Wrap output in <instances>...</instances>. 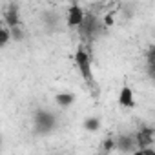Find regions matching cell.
<instances>
[{
    "label": "cell",
    "instance_id": "obj_1",
    "mask_svg": "<svg viewBox=\"0 0 155 155\" xmlns=\"http://www.w3.org/2000/svg\"><path fill=\"white\" fill-rule=\"evenodd\" d=\"M73 58H75V64H77V68H79V71H81V75H82V79L88 81V82H91L93 73H91V60H90V55H88L82 48H79Z\"/></svg>",
    "mask_w": 155,
    "mask_h": 155
},
{
    "label": "cell",
    "instance_id": "obj_2",
    "mask_svg": "<svg viewBox=\"0 0 155 155\" xmlns=\"http://www.w3.org/2000/svg\"><path fill=\"white\" fill-rule=\"evenodd\" d=\"M57 124V119L51 111H46V110H38L35 113V126L40 133H49Z\"/></svg>",
    "mask_w": 155,
    "mask_h": 155
},
{
    "label": "cell",
    "instance_id": "obj_3",
    "mask_svg": "<svg viewBox=\"0 0 155 155\" xmlns=\"http://www.w3.org/2000/svg\"><path fill=\"white\" fill-rule=\"evenodd\" d=\"M84 20H86V13H84V9H82L79 4L69 6V9H68V26H69V28L82 26Z\"/></svg>",
    "mask_w": 155,
    "mask_h": 155
},
{
    "label": "cell",
    "instance_id": "obj_4",
    "mask_svg": "<svg viewBox=\"0 0 155 155\" xmlns=\"http://www.w3.org/2000/svg\"><path fill=\"white\" fill-rule=\"evenodd\" d=\"M2 18H4V26H8L9 29H15V28H18V24H20L18 8H17L15 4H9V6H8V9L4 11Z\"/></svg>",
    "mask_w": 155,
    "mask_h": 155
},
{
    "label": "cell",
    "instance_id": "obj_5",
    "mask_svg": "<svg viewBox=\"0 0 155 155\" xmlns=\"http://www.w3.org/2000/svg\"><path fill=\"white\" fill-rule=\"evenodd\" d=\"M153 130L151 128H142L139 133H137V137H135V142H137V148L139 150H144V148H148V146H151V142H153Z\"/></svg>",
    "mask_w": 155,
    "mask_h": 155
},
{
    "label": "cell",
    "instance_id": "obj_6",
    "mask_svg": "<svg viewBox=\"0 0 155 155\" xmlns=\"http://www.w3.org/2000/svg\"><path fill=\"white\" fill-rule=\"evenodd\" d=\"M119 104H120L122 108H133V106H135V95H133L131 88L126 86V84L120 88V93H119Z\"/></svg>",
    "mask_w": 155,
    "mask_h": 155
},
{
    "label": "cell",
    "instance_id": "obj_7",
    "mask_svg": "<svg viewBox=\"0 0 155 155\" xmlns=\"http://www.w3.org/2000/svg\"><path fill=\"white\" fill-rule=\"evenodd\" d=\"M133 144H137L135 142V137H131V135H119L117 139H115V148L117 150H120V151H131L133 150Z\"/></svg>",
    "mask_w": 155,
    "mask_h": 155
},
{
    "label": "cell",
    "instance_id": "obj_8",
    "mask_svg": "<svg viewBox=\"0 0 155 155\" xmlns=\"http://www.w3.org/2000/svg\"><path fill=\"white\" fill-rule=\"evenodd\" d=\"M55 101H57V104H58L60 108H69V106L75 104L77 97H75V93H58V95L55 97Z\"/></svg>",
    "mask_w": 155,
    "mask_h": 155
},
{
    "label": "cell",
    "instance_id": "obj_9",
    "mask_svg": "<svg viewBox=\"0 0 155 155\" xmlns=\"http://www.w3.org/2000/svg\"><path fill=\"white\" fill-rule=\"evenodd\" d=\"M84 128L88 130V131H99V128H101V120L97 119V117H88L86 120H84Z\"/></svg>",
    "mask_w": 155,
    "mask_h": 155
},
{
    "label": "cell",
    "instance_id": "obj_10",
    "mask_svg": "<svg viewBox=\"0 0 155 155\" xmlns=\"http://www.w3.org/2000/svg\"><path fill=\"white\" fill-rule=\"evenodd\" d=\"M9 38H13L11 37V29L8 26H2V28H0V48H6Z\"/></svg>",
    "mask_w": 155,
    "mask_h": 155
},
{
    "label": "cell",
    "instance_id": "obj_11",
    "mask_svg": "<svg viewBox=\"0 0 155 155\" xmlns=\"http://www.w3.org/2000/svg\"><path fill=\"white\" fill-rule=\"evenodd\" d=\"M146 64H148V69L155 68V46L148 48V51H146Z\"/></svg>",
    "mask_w": 155,
    "mask_h": 155
},
{
    "label": "cell",
    "instance_id": "obj_12",
    "mask_svg": "<svg viewBox=\"0 0 155 155\" xmlns=\"http://www.w3.org/2000/svg\"><path fill=\"white\" fill-rule=\"evenodd\" d=\"M11 37H13L15 40H22V31H20V28L11 29Z\"/></svg>",
    "mask_w": 155,
    "mask_h": 155
},
{
    "label": "cell",
    "instance_id": "obj_13",
    "mask_svg": "<svg viewBox=\"0 0 155 155\" xmlns=\"http://www.w3.org/2000/svg\"><path fill=\"white\" fill-rule=\"evenodd\" d=\"M111 148H115V140H113V139H106V142H104V150L110 151Z\"/></svg>",
    "mask_w": 155,
    "mask_h": 155
},
{
    "label": "cell",
    "instance_id": "obj_14",
    "mask_svg": "<svg viewBox=\"0 0 155 155\" xmlns=\"http://www.w3.org/2000/svg\"><path fill=\"white\" fill-rule=\"evenodd\" d=\"M142 151H144V155H155V150H151V148H144Z\"/></svg>",
    "mask_w": 155,
    "mask_h": 155
},
{
    "label": "cell",
    "instance_id": "obj_15",
    "mask_svg": "<svg viewBox=\"0 0 155 155\" xmlns=\"http://www.w3.org/2000/svg\"><path fill=\"white\" fill-rule=\"evenodd\" d=\"M148 75L151 77V79L155 81V68H151V69H148Z\"/></svg>",
    "mask_w": 155,
    "mask_h": 155
},
{
    "label": "cell",
    "instance_id": "obj_16",
    "mask_svg": "<svg viewBox=\"0 0 155 155\" xmlns=\"http://www.w3.org/2000/svg\"><path fill=\"white\" fill-rule=\"evenodd\" d=\"M106 24H108V26H111V24H113V17H111V15H108V17H106Z\"/></svg>",
    "mask_w": 155,
    "mask_h": 155
},
{
    "label": "cell",
    "instance_id": "obj_17",
    "mask_svg": "<svg viewBox=\"0 0 155 155\" xmlns=\"http://www.w3.org/2000/svg\"><path fill=\"white\" fill-rule=\"evenodd\" d=\"M131 155H144V151H142V150H135Z\"/></svg>",
    "mask_w": 155,
    "mask_h": 155
}]
</instances>
